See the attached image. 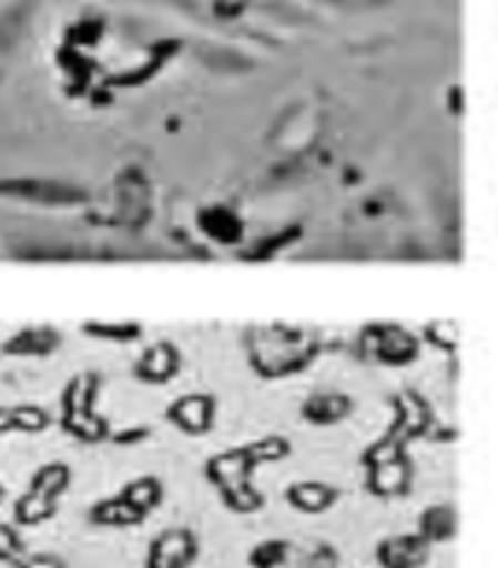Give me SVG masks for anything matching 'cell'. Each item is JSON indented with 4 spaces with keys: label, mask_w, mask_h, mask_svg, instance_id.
<instances>
[{
    "label": "cell",
    "mask_w": 498,
    "mask_h": 568,
    "mask_svg": "<svg viewBox=\"0 0 498 568\" xmlns=\"http://www.w3.org/2000/svg\"><path fill=\"white\" fill-rule=\"evenodd\" d=\"M199 557V539L184 528L166 530L152 542L146 568H190Z\"/></svg>",
    "instance_id": "6da1fadb"
},
{
    "label": "cell",
    "mask_w": 498,
    "mask_h": 568,
    "mask_svg": "<svg viewBox=\"0 0 498 568\" xmlns=\"http://www.w3.org/2000/svg\"><path fill=\"white\" fill-rule=\"evenodd\" d=\"M428 557H431V545L420 534H394L376 545V562L382 568H423Z\"/></svg>",
    "instance_id": "7a4b0ae2"
},
{
    "label": "cell",
    "mask_w": 498,
    "mask_h": 568,
    "mask_svg": "<svg viewBox=\"0 0 498 568\" xmlns=\"http://www.w3.org/2000/svg\"><path fill=\"white\" fill-rule=\"evenodd\" d=\"M41 0H9L0 7V55H9L24 41Z\"/></svg>",
    "instance_id": "3957f363"
},
{
    "label": "cell",
    "mask_w": 498,
    "mask_h": 568,
    "mask_svg": "<svg viewBox=\"0 0 498 568\" xmlns=\"http://www.w3.org/2000/svg\"><path fill=\"white\" fill-rule=\"evenodd\" d=\"M338 487H329L324 481H297L292 487H286V501L295 510L301 514H309V516H318V514H327L329 507L338 501Z\"/></svg>",
    "instance_id": "277c9868"
},
{
    "label": "cell",
    "mask_w": 498,
    "mask_h": 568,
    "mask_svg": "<svg viewBox=\"0 0 498 568\" xmlns=\"http://www.w3.org/2000/svg\"><path fill=\"white\" fill-rule=\"evenodd\" d=\"M417 534L426 539L428 545L451 542L455 534H458V510L451 505H431L420 514V525H417Z\"/></svg>",
    "instance_id": "5b68a950"
},
{
    "label": "cell",
    "mask_w": 498,
    "mask_h": 568,
    "mask_svg": "<svg viewBox=\"0 0 498 568\" xmlns=\"http://www.w3.org/2000/svg\"><path fill=\"white\" fill-rule=\"evenodd\" d=\"M347 414H350V399L344 397V394H315L304 405L306 420L321 423V426L344 420Z\"/></svg>",
    "instance_id": "8992f818"
},
{
    "label": "cell",
    "mask_w": 498,
    "mask_h": 568,
    "mask_svg": "<svg viewBox=\"0 0 498 568\" xmlns=\"http://www.w3.org/2000/svg\"><path fill=\"white\" fill-rule=\"evenodd\" d=\"M288 557H292V545L286 539H265L251 548L248 562L251 568H288Z\"/></svg>",
    "instance_id": "52a82bcc"
},
{
    "label": "cell",
    "mask_w": 498,
    "mask_h": 568,
    "mask_svg": "<svg viewBox=\"0 0 498 568\" xmlns=\"http://www.w3.org/2000/svg\"><path fill=\"white\" fill-rule=\"evenodd\" d=\"M18 521H24V525H39V521H48L53 516V505H48L44 498H24V501H18Z\"/></svg>",
    "instance_id": "ba28073f"
},
{
    "label": "cell",
    "mask_w": 498,
    "mask_h": 568,
    "mask_svg": "<svg viewBox=\"0 0 498 568\" xmlns=\"http://www.w3.org/2000/svg\"><path fill=\"white\" fill-rule=\"evenodd\" d=\"M309 568H338V551H333L327 542H318L306 557Z\"/></svg>",
    "instance_id": "9c48e42d"
},
{
    "label": "cell",
    "mask_w": 498,
    "mask_h": 568,
    "mask_svg": "<svg viewBox=\"0 0 498 568\" xmlns=\"http://www.w3.org/2000/svg\"><path fill=\"white\" fill-rule=\"evenodd\" d=\"M21 551H24V545H21L16 530L0 525V560H16Z\"/></svg>",
    "instance_id": "30bf717a"
},
{
    "label": "cell",
    "mask_w": 498,
    "mask_h": 568,
    "mask_svg": "<svg viewBox=\"0 0 498 568\" xmlns=\"http://www.w3.org/2000/svg\"><path fill=\"white\" fill-rule=\"evenodd\" d=\"M18 568H64V562L59 557H50V554H35V557L24 560Z\"/></svg>",
    "instance_id": "8fae6325"
}]
</instances>
